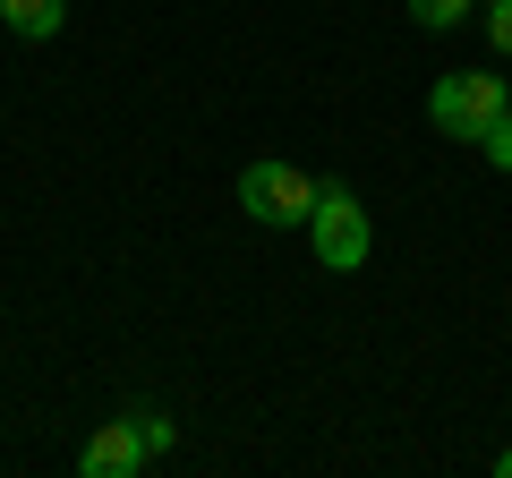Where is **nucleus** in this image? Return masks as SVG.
<instances>
[{"instance_id": "nucleus-1", "label": "nucleus", "mask_w": 512, "mask_h": 478, "mask_svg": "<svg viewBox=\"0 0 512 478\" xmlns=\"http://www.w3.org/2000/svg\"><path fill=\"white\" fill-rule=\"evenodd\" d=\"M504 111H512V86L495 69H453V77H436V94H427V120H436L444 137H461V146H478Z\"/></svg>"}, {"instance_id": "nucleus-2", "label": "nucleus", "mask_w": 512, "mask_h": 478, "mask_svg": "<svg viewBox=\"0 0 512 478\" xmlns=\"http://www.w3.org/2000/svg\"><path fill=\"white\" fill-rule=\"evenodd\" d=\"M308 239H316V265H333V274H359L367 248H376V222L359 214V197H350L342 180H325V197H316V214H308Z\"/></svg>"}, {"instance_id": "nucleus-3", "label": "nucleus", "mask_w": 512, "mask_h": 478, "mask_svg": "<svg viewBox=\"0 0 512 478\" xmlns=\"http://www.w3.org/2000/svg\"><path fill=\"white\" fill-rule=\"evenodd\" d=\"M316 197H325V180H308L299 163H248L239 171V214H256V222H308L316 214Z\"/></svg>"}, {"instance_id": "nucleus-4", "label": "nucleus", "mask_w": 512, "mask_h": 478, "mask_svg": "<svg viewBox=\"0 0 512 478\" xmlns=\"http://www.w3.org/2000/svg\"><path fill=\"white\" fill-rule=\"evenodd\" d=\"M77 470H86V478H137V470H154V444H146V427H137V410L94 427L86 453H77Z\"/></svg>"}, {"instance_id": "nucleus-5", "label": "nucleus", "mask_w": 512, "mask_h": 478, "mask_svg": "<svg viewBox=\"0 0 512 478\" xmlns=\"http://www.w3.org/2000/svg\"><path fill=\"white\" fill-rule=\"evenodd\" d=\"M60 18H69V0H0V26L26 35V43H52Z\"/></svg>"}, {"instance_id": "nucleus-6", "label": "nucleus", "mask_w": 512, "mask_h": 478, "mask_svg": "<svg viewBox=\"0 0 512 478\" xmlns=\"http://www.w3.org/2000/svg\"><path fill=\"white\" fill-rule=\"evenodd\" d=\"M410 18H419L427 35H453V26L470 18V0H410Z\"/></svg>"}, {"instance_id": "nucleus-7", "label": "nucleus", "mask_w": 512, "mask_h": 478, "mask_svg": "<svg viewBox=\"0 0 512 478\" xmlns=\"http://www.w3.org/2000/svg\"><path fill=\"white\" fill-rule=\"evenodd\" d=\"M478 146H487V163H495V171H512V111H504V120H495L487 137H478Z\"/></svg>"}, {"instance_id": "nucleus-8", "label": "nucleus", "mask_w": 512, "mask_h": 478, "mask_svg": "<svg viewBox=\"0 0 512 478\" xmlns=\"http://www.w3.org/2000/svg\"><path fill=\"white\" fill-rule=\"evenodd\" d=\"M487 43L512 60V0H495V9H487Z\"/></svg>"}, {"instance_id": "nucleus-9", "label": "nucleus", "mask_w": 512, "mask_h": 478, "mask_svg": "<svg viewBox=\"0 0 512 478\" xmlns=\"http://www.w3.org/2000/svg\"><path fill=\"white\" fill-rule=\"evenodd\" d=\"M495 478H512V444H504V453H495Z\"/></svg>"}, {"instance_id": "nucleus-10", "label": "nucleus", "mask_w": 512, "mask_h": 478, "mask_svg": "<svg viewBox=\"0 0 512 478\" xmlns=\"http://www.w3.org/2000/svg\"><path fill=\"white\" fill-rule=\"evenodd\" d=\"M504 86H512V77H504Z\"/></svg>"}]
</instances>
